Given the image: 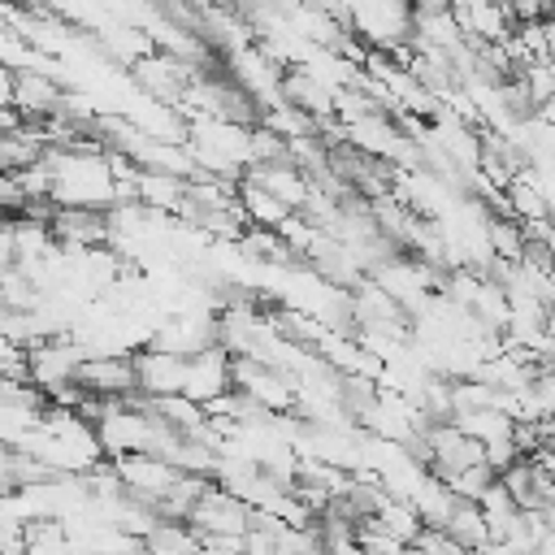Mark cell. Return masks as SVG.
Wrapping results in <instances>:
<instances>
[{
    "label": "cell",
    "mask_w": 555,
    "mask_h": 555,
    "mask_svg": "<svg viewBox=\"0 0 555 555\" xmlns=\"http://www.w3.org/2000/svg\"><path fill=\"white\" fill-rule=\"evenodd\" d=\"M74 386L91 399H126L134 395V369L130 356H87L74 369Z\"/></svg>",
    "instance_id": "1"
}]
</instances>
